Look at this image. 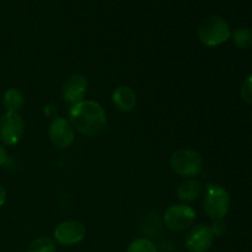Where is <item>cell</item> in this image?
<instances>
[{
    "label": "cell",
    "mask_w": 252,
    "mask_h": 252,
    "mask_svg": "<svg viewBox=\"0 0 252 252\" xmlns=\"http://www.w3.org/2000/svg\"><path fill=\"white\" fill-rule=\"evenodd\" d=\"M69 121L74 129L88 138H97L107 128V116L98 102L83 100L69 108Z\"/></svg>",
    "instance_id": "1"
},
{
    "label": "cell",
    "mask_w": 252,
    "mask_h": 252,
    "mask_svg": "<svg viewBox=\"0 0 252 252\" xmlns=\"http://www.w3.org/2000/svg\"><path fill=\"white\" fill-rule=\"evenodd\" d=\"M197 34L201 43H203L204 46L218 47L230 38L231 30L223 17L211 15L202 20L197 29Z\"/></svg>",
    "instance_id": "2"
},
{
    "label": "cell",
    "mask_w": 252,
    "mask_h": 252,
    "mask_svg": "<svg viewBox=\"0 0 252 252\" xmlns=\"http://www.w3.org/2000/svg\"><path fill=\"white\" fill-rule=\"evenodd\" d=\"M170 166L179 176L191 179L203 171V158L196 150L181 148L172 153Z\"/></svg>",
    "instance_id": "3"
},
{
    "label": "cell",
    "mask_w": 252,
    "mask_h": 252,
    "mask_svg": "<svg viewBox=\"0 0 252 252\" xmlns=\"http://www.w3.org/2000/svg\"><path fill=\"white\" fill-rule=\"evenodd\" d=\"M230 197L228 191L218 184H208L204 189L203 209L211 219H224L229 212Z\"/></svg>",
    "instance_id": "4"
},
{
    "label": "cell",
    "mask_w": 252,
    "mask_h": 252,
    "mask_svg": "<svg viewBox=\"0 0 252 252\" xmlns=\"http://www.w3.org/2000/svg\"><path fill=\"white\" fill-rule=\"evenodd\" d=\"M196 220V211L186 203L172 204L165 211L162 223L174 233H182L193 225Z\"/></svg>",
    "instance_id": "5"
},
{
    "label": "cell",
    "mask_w": 252,
    "mask_h": 252,
    "mask_svg": "<svg viewBox=\"0 0 252 252\" xmlns=\"http://www.w3.org/2000/svg\"><path fill=\"white\" fill-rule=\"evenodd\" d=\"M25 132V123L19 112L6 111L0 117V140L6 147H14L20 140Z\"/></svg>",
    "instance_id": "6"
},
{
    "label": "cell",
    "mask_w": 252,
    "mask_h": 252,
    "mask_svg": "<svg viewBox=\"0 0 252 252\" xmlns=\"http://www.w3.org/2000/svg\"><path fill=\"white\" fill-rule=\"evenodd\" d=\"M56 244L62 246H74L86 238V228L79 220H64L57 225L53 233Z\"/></svg>",
    "instance_id": "7"
},
{
    "label": "cell",
    "mask_w": 252,
    "mask_h": 252,
    "mask_svg": "<svg viewBox=\"0 0 252 252\" xmlns=\"http://www.w3.org/2000/svg\"><path fill=\"white\" fill-rule=\"evenodd\" d=\"M213 231L206 224H198L189 229L184 240V245L189 252H207L214 243Z\"/></svg>",
    "instance_id": "8"
},
{
    "label": "cell",
    "mask_w": 252,
    "mask_h": 252,
    "mask_svg": "<svg viewBox=\"0 0 252 252\" xmlns=\"http://www.w3.org/2000/svg\"><path fill=\"white\" fill-rule=\"evenodd\" d=\"M48 135L54 147L59 149H65L70 147L75 140V129L70 121L66 120L65 117L57 116L49 123Z\"/></svg>",
    "instance_id": "9"
},
{
    "label": "cell",
    "mask_w": 252,
    "mask_h": 252,
    "mask_svg": "<svg viewBox=\"0 0 252 252\" xmlns=\"http://www.w3.org/2000/svg\"><path fill=\"white\" fill-rule=\"evenodd\" d=\"M88 91V79L83 74H71L64 81L62 88V97L68 105L73 106L84 100Z\"/></svg>",
    "instance_id": "10"
},
{
    "label": "cell",
    "mask_w": 252,
    "mask_h": 252,
    "mask_svg": "<svg viewBox=\"0 0 252 252\" xmlns=\"http://www.w3.org/2000/svg\"><path fill=\"white\" fill-rule=\"evenodd\" d=\"M111 100L118 111L130 112L137 106V94L130 86L121 85L113 90Z\"/></svg>",
    "instance_id": "11"
},
{
    "label": "cell",
    "mask_w": 252,
    "mask_h": 252,
    "mask_svg": "<svg viewBox=\"0 0 252 252\" xmlns=\"http://www.w3.org/2000/svg\"><path fill=\"white\" fill-rule=\"evenodd\" d=\"M202 189H203V186H202V184L198 180L192 179V177L191 179H186L177 187V198L181 202H184V203L193 202L201 196Z\"/></svg>",
    "instance_id": "12"
},
{
    "label": "cell",
    "mask_w": 252,
    "mask_h": 252,
    "mask_svg": "<svg viewBox=\"0 0 252 252\" xmlns=\"http://www.w3.org/2000/svg\"><path fill=\"white\" fill-rule=\"evenodd\" d=\"M161 224L162 220L159 218L157 212H149V213L144 214V217L142 218L140 231L142 234H144V238L150 239L153 236H157V234L161 229Z\"/></svg>",
    "instance_id": "13"
},
{
    "label": "cell",
    "mask_w": 252,
    "mask_h": 252,
    "mask_svg": "<svg viewBox=\"0 0 252 252\" xmlns=\"http://www.w3.org/2000/svg\"><path fill=\"white\" fill-rule=\"evenodd\" d=\"M2 103L10 112H19L25 106V96L17 88H10L4 93Z\"/></svg>",
    "instance_id": "14"
},
{
    "label": "cell",
    "mask_w": 252,
    "mask_h": 252,
    "mask_svg": "<svg viewBox=\"0 0 252 252\" xmlns=\"http://www.w3.org/2000/svg\"><path fill=\"white\" fill-rule=\"evenodd\" d=\"M57 244L48 236H39L30 243L27 252H56Z\"/></svg>",
    "instance_id": "15"
},
{
    "label": "cell",
    "mask_w": 252,
    "mask_h": 252,
    "mask_svg": "<svg viewBox=\"0 0 252 252\" xmlns=\"http://www.w3.org/2000/svg\"><path fill=\"white\" fill-rule=\"evenodd\" d=\"M233 42L238 48L250 49L252 47V31L248 27H239L231 34Z\"/></svg>",
    "instance_id": "16"
},
{
    "label": "cell",
    "mask_w": 252,
    "mask_h": 252,
    "mask_svg": "<svg viewBox=\"0 0 252 252\" xmlns=\"http://www.w3.org/2000/svg\"><path fill=\"white\" fill-rule=\"evenodd\" d=\"M126 252H159V249L152 239L142 236L130 241Z\"/></svg>",
    "instance_id": "17"
},
{
    "label": "cell",
    "mask_w": 252,
    "mask_h": 252,
    "mask_svg": "<svg viewBox=\"0 0 252 252\" xmlns=\"http://www.w3.org/2000/svg\"><path fill=\"white\" fill-rule=\"evenodd\" d=\"M240 95L245 102L252 105V74H250V75L244 80L240 89Z\"/></svg>",
    "instance_id": "18"
},
{
    "label": "cell",
    "mask_w": 252,
    "mask_h": 252,
    "mask_svg": "<svg viewBox=\"0 0 252 252\" xmlns=\"http://www.w3.org/2000/svg\"><path fill=\"white\" fill-rule=\"evenodd\" d=\"M212 231H213L214 236H218V238H221V236L225 235L226 233V224L223 219H216L213 220L211 225Z\"/></svg>",
    "instance_id": "19"
},
{
    "label": "cell",
    "mask_w": 252,
    "mask_h": 252,
    "mask_svg": "<svg viewBox=\"0 0 252 252\" xmlns=\"http://www.w3.org/2000/svg\"><path fill=\"white\" fill-rule=\"evenodd\" d=\"M44 113H46L48 117H51L52 120H53V118L57 117V113H58V111H57V108L54 107L53 105H47L46 107H44Z\"/></svg>",
    "instance_id": "20"
},
{
    "label": "cell",
    "mask_w": 252,
    "mask_h": 252,
    "mask_svg": "<svg viewBox=\"0 0 252 252\" xmlns=\"http://www.w3.org/2000/svg\"><path fill=\"white\" fill-rule=\"evenodd\" d=\"M7 160H9V157H7L6 149L2 145H0V167L6 164Z\"/></svg>",
    "instance_id": "21"
},
{
    "label": "cell",
    "mask_w": 252,
    "mask_h": 252,
    "mask_svg": "<svg viewBox=\"0 0 252 252\" xmlns=\"http://www.w3.org/2000/svg\"><path fill=\"white\" fill-rule=\"evenodd\" d=\"M5 202H6V191H5L4 187L0 185V208L4 206Z\"/></svg>",
    "instance_id": "22"
},
{
    "label": "cell",
    "mask_w": 252,
    "mask_h": 252,
    "mask_svg": "<svg viewBox=\"0 0 252 252\" xmlns=\"http://www.w3.org/2000/svg\"><path fill=\"white\" fill-rule=\"evenodd\" d=\"M251 121H252V113H251Z\"/></svg>",
    "instance_id": "23"
}]
</instances>
